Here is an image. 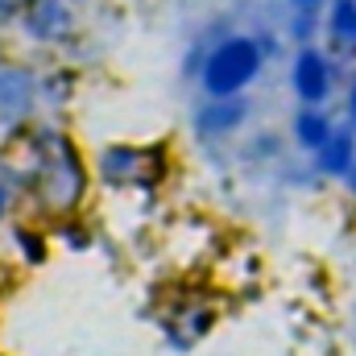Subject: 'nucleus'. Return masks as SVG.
Segmentation results:
<instances>
[{"instance_id":"9d476101","label":"nucleus","mask_w":356,"mask_h":356,"mask_svg":"<svg viewBox=\"0 0 356 356\" xmlns=\"http://www.w3.org/2000/svg\"><path fill=\"white\" fill-rule=\"evenodd\" d=\"M4 211H8V186L0 182V224H4Z\"/></svg>"},{"instance_id":"1a4fd4ad","label":"nucleus","mask_w":356,"mask_h":356,"mask_svg":"<svg viewBox=\"0 0 356 356\" xmlns=\"http://www.w3.org/2000/svg\"><path fill=\"white\" fill-rule=\"evenodd\" d=\"M25 25H29V33L33 38H58V33H67V25H71V17H67V8L58 4V0H33V13L25 17Z\"/></svg>"},{"instance_id":"f257e3e1","label":"nucleus","mask_w":356,"mask_h":356,"mask_svg":"<svg viewBox=\"0 0 356 356\" xmlns=\"http://www.w3.org/2000/svg\"><path fill=\"white\" fill-rule=\"evenodd\" d=\"M261 67H266V46L249 33H228L203 58L199 79H203L207 95H245L249 83L261 75Z\"/></svg>"},{"instance_id":"f03ea898","label":"nucleus","mask_w":356,"mask_h":356,"mask_svg":"<svg viewBox=\"0 0 356 356\" xmlns=\"http://www.w3.org/2000/svg\"><path fill=\"white\" fill-rule=\"evenodd\" d=\"M42 195L50 199V203H58V207H71L79 195H83V162H79V154L67 145V141H58L54 137V145H46L42 149Z\"/></svg>"},{"instance_id":"ddd939ff","label":"nucleus","mask_w":356,"mask_h":356,"mask_svg":"<svg viewBox=\"0 0 356 356\" xmlns=\"http://www.w3.org/2000/svg\"><path fill=\"white\" fill-rule=\"evenodd\" d=\"M8 4H13V0H0V8H8Z\"/></svg>"},{"instance_id":"f8f14e48","label":"nucleus","mask_w":356,"mask_h":356,"mask_svg":"<svg viewBox=\"0 0 356 356\" xmlns=\"http://www.w3.org/2000/svg\"><path fill=\"white\" fill-rule=\"evenodd\" d=\"M348 186H353V191H356V166H353V175H348Z\"/></svg>"},{"instance_id":"7ed1b4c3","label":"nucleus","mask_w":356,"mask_h":356,"mask_svg":"<svg viewBox=\"0 0 356 356\" xmlns=\"http://www.w3.org/2000/svg\"><path fill=\"white\" fill-rule=\"evenodd\" d=\"M290 79H294V95L302 104H323L332 95V63H327V54L315 50L311 42H302V50L294 54Z\"/></svg>"},{"instance_id":"9b49d317","label":"nucleus","mask_w":356,"mask_h":356,"mask_svg":"<svg viewBox=\"0 0 356 356\" xmlns=\"http://www.w3.org/2000/svg\"><path fill=\"white\" fill-rule=\"evenodd\" d=\"M348 116L356 120V79H353V88H348Z\"/></svg>"},{"instance_id":"20e7f679","label":"nucleus","mask_w":356,"mask_h":356,"mask_svg":"<svg viewBox=\"0 0 356 356\" xmlns=\"http://www.w3.org/2000/svg\"><path fill=\"white\" fill-rule=\"evenodd\" d=\"M99 175L108 186H145L149 182V149L141 145H108L99 158Z\"/></svg>"},{"instance_id":"6e6552de","label":"nucleus","mask_w":356,"mask_h":356,"mask_svg":"<svg viewBox=\"0 0 356 356\" xmlns=\"http://www.w3.org/2000/svg\"><path fill=\"white\" fill-rule=\"evenodd\" d=\"M327 38L340 54H356V0L327 4Z\"/></svg>"},{"instance_id":"0eeeda50","label":"nucleus","mask_w":356,"mask_h":356,"mask_svg":"<svg viewBox=\"0 0 356 356\" xmlns=\"http://www.w3.org/2000/svg\"><path fill=\"white\" fill-rule=\"evenodd\" d=\"M315 162H319V170H323V175L348 178V175H353V166H356V141H353V133L336 129V133H332V141L315 154Z\"/></svg>"},{"instance_id":"39448f33","label":"nucleus","mask_w":356,"mask_h":356,"mask_svg":"<svg viewBox=\"0 0 356 356\" xmlns=\"http://www.w3.org/2000/svg\"><path fill=\"white\" fill-rule=\"evenodd\" d=\"M249 116V99L245 95H207V104L199 108V133L203 137H224L232 129H241Z\"/></svg>"},{"instance_id":"423d86ee","label":"nucleus","mask_w":356,"mask_h":356,"mask_svg":"<svg viewBox=\"0 0 356 356\" xmlns=\"http://www.w3.org/2000/svg\"><path fill=\"white\" fill-rule=\"evenodd\" d=\"M332 133H336V124H332V116L323 112V104H302V112L294 116V141H298L307 154H319V149L332 141Z\"/></svg>"}]
</instances>
